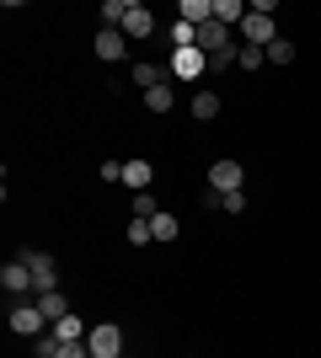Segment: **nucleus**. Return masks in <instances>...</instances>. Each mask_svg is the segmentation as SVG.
<instances>
[{"label":"nucleus","instance_id":"23","mask_svg":"<svg viewBox=\"0 0 321 358\" xmlns=\"http://www.w3.org/2000/svg\"><path fill=\"white\" fill-rule=\"evenodd\" d=\"M54 358H92V348H86V343H59Z\"/></svg>","mask_w":321,"mask_h":358},{"label":"nucleus","instance_id":"13","mask_svg":"<svg viewBox=\"0 0 321 358\" xmlns=\"http://www.w3.org/2000/svg\"><path fill=\"white\" fill-rule=\"evenodd\" d=\"M187 107H193V118H199V123L220 118V96H214V91H193V102H187Z\"/></svg>","mask_w":321,"mask_h":358},{"label":"nucleus","instance_id":"18","mask_svg":"<svg viewBox=\"0 0 321 358\" xmlns=\"http://www.w3.org/2000/svg\"><path fill=\"white\" fill-rule=\"evenodd\" d=\"M123 236H129V246H150L155 230H150V220H129V230H123Z\"/></svg>","mask_w":321,"mask_h":358},{"label":"nucleus","instance_id":"17","mask_svg":"<svg viewBox=\"0 0 321 358\" xmlns=\"http://www.w3.org/2000/svg\"><path fill=\"white\" fill-rule=\"evenodd\" d=\"M102 27H123V16H129V0H102Z\"/></svg>","mask_w":321,"mask_h":358},{"label":"nucleus","instance_id":"2","mask_svg":"<svg viewBox=\"0 0 321 358\" xmlns=\"http://www.w3.org/2000/svg\"><path fill=\"white\" fill-rule=\"evenodd\" d=\"M204 70H209V54H204V48H171V59H166L171 80H199Z\"/></svg>","mask_w":321,"mask_h":358},{"label":"nucleus","instance_id":"11","mask_svg":"<svg viewBox=\"0 0 321 358\" xmlns=\"http://www.w3.org/2000/svg\"><path fill=\"white\" fill-rule=\"evenodd\" d=\"M32 299H38V310H43V321H48V327H59L64 315H70V305H64V294H59V289H54V294H32Z\"/></svg>","mask_w":321,"mask_h":358},{"label":"nucleus","instance_id":"9","mask_svg":"<svg viewBox=\"0 0 321 358\" xmlns=\"http://www.w3.org/2000/svg\"><path fill=\"white\" fill-rule=\"evenodd\" d=\"M123 54H129V38H123L118 27H97V59H123Z\"/></svg>","mask_w":321,"mask_h":358},{"label":"nucleus","instance_id":"3","mask_svg":"<svg viewBox=\"0 0 321 358\" xmlns=\"http://www.w3.org/2000/svg\"><path fill=\"white\" fill-rule=\"evenodd\" d=\"M22 262L32 268V294H54L59 289V268H54L48 252H22Z\"/></svg>","mask_w":321,"mask_h":358},{"label":"nucleus","instance_id":"15","mask_svg":"<svg viewBox=\"0 0 321 358\" xmlns=\"http://www.w3.org/2000/svg\"><path fill=\"white\" fill-rule=\"evenodd\" d=\"M214 22H220V27H230V22H246V6H241V0H214Z\"/></svg>","mask_w":321,"mask_h":358},{"label":"nucleus","instance_id":"5","mask_svg":"<svg viewBox=\"0 0 321 358\" xmlns=\"http://www.w3.org/2000/svg\"><path fill=\"white\" fill-rule=\"evenodd\" d=\"M86 348H92V358H123V327H113V321H102V327H92V337H86Z\"/></svg>","mask_w":321,"mask_h":358},{"label":"nucleus","instance_id":"12","mask_svg":"<svg viewBox=\"0 0 321 358\" xmlns=\"http://www.w3.org/2000/svg\"><path fill=\"white\" fill-rule=\"evenodd\" d=\"M150 161H123V182H129V187H134V193H150Z\"/></svg>","mask_w":321,"mask_h":358},{"label":"nucleus","instance_id":"24","mask_svg":"<svg viewBox=\"0 0 321 358\" xmlns=\"http://www.w3.org/2000/svg\"><path fill=\"white\" fill-rule=\"evenodd\" d=\"M220 209H225V214H241V209H246V193H241V187H236V193H225V203H220Z\"/></svg>","mask_w":321,"mask_h":358},{"label":"nucleus","instance_id":"19","mask_svg":"<svg viewBox=\"0 0 321 358\" xmlns=\"http://www.w3.org/2000/svg\"><path fill=\"white\" fill-rule=\"evenodd\" d=\"M236 64H241V70H262V64H268V48H252V43H241Z\"/></svg>","mask_w":321,"mask_h":358},{"label":"nucleus","instance_id":"25","mask_svg":"<svg viewBox=\"0 0 321 358\" xmlns=\"http://www.w3.org/2000/svg\"><path fill=\"white\" fill-rule=\"evenodd\" d=\"M102 177L107 182H123V161H102Z\"/></svg>","mask_w":321,"mask_h":358},{"label":"nucleus","instance_id":"1","mask_svg":"<svg viewBox=\"0 0 321 358\" xmlns=\"http://www.w3.org/2000/svg\"><path fill=\"white\" fill-rule=\"evenodd\" d=\"M241 38H246L252 48H268V43L278 38V32H273V0H257V6H246Z\"/></svg>","mask_w":321,"mask_h":358},{"label":"nucleus","instance_id":"10","mask_svg":"<svg viewBox=\"0 0 321 358\" xmlns=\"http://www.w3.org/2000/svg\"><path fill=\"white\" fill-rule=\"evenodd\" d=\"M166 80H171L166 64H150V59L134 64V86H139V91H155V86H166Z\"/></svg>","mask_w":321,"mask_h":358},{"label":"nucleus","instance_id":"21","mask_svg":"<svg viewBox=\"0 0 321 358\" xmlns=\"http://www.w3.org/2000/svg\"><path fill=\"white\" fill-rule=\"evenodd\" d=\"M268 64H294V43L290 38H273V43H268Z\"/></svg>","mask_w":321,"mask_h":358},{"label":"nucleus","instance_id":"14","mask_svg":"<svg viewBox=\"0 0 321 358\" xmlns=\"http://www.w3.org/2000/svg\"><path fill=\"white\" fill-rule=\"evenodd\" d=\"M145 107H150V113H171V107H177V91H171V80H166V86H155V91H145Z\"/></svg>","mask_w":321,"mask_h":358},{"label":"nucleus","instance_id":"22","mask_svg":"<svg viewBox=\"0 0 321 358\" xmlns=\"http://www.w3.org/2000/svg\"><path fill=\"white\" fill-rule=\"evenodd\" d=\"M155 214H161L155 193H134V220H155Z\"/></svg>","mask_w":321,"mask_h":358},{"label":"nucleus","instance_id":"4","mask_svg":"<svg viewBox=\"0 0 321 358\" xmlns=\"http://www.w3.org/2000/svg\"><path fill=\"white\" fill-rule=\"evenodd\" d=\"M43 310H38V299H16L11 305V331L16 337H43Z\"/></svg>","mask_w":321,"mask_h":358},{"label":"nucleus","instance_id":"20","mask_svg":"<svg viewBox=\"0 0 321 358\" xmlns=\"http://www.w3.org/2000/svg\"><path fill=\"white\" fill-rule=\"evenodd\" d=\"M150 230H155V241H177V236H183V230H177V220H171L166 209H161V214L150 220Z\"/></svg>","mask_w":321,"mask_h":358},{"label":"nucleus","instance_id":"16","mask_svg":"<svg viewBox=\"0 0 321 358\" xmlns=\"http://www.w3.org/2000/svg\"><path fill=\"white\" fill-rule=\"evenodd\" d=\"M54 337H59V343H86V337H92V331H86V327H80V321H76V315H64V321H59V327H54Z\"/></svg>","mask_w":321,"mask_h":358},{"label":"nucleus","instance_id":"6","mask_svg":"<svg viewBox=\"0 0 321 358\" xmlns=\"http://www.w3.org/2000/svg\"><path fill=\"white\" fill-rule=\"evenodd\" d=\"M246 182V166L241 161H214L209 166V187H220V193H236Z\"/></svg>","mask_w":321,"mask_h":358},{"label":"nucleus","instance_id":"8","mask_svg":"<svg viewBox=\"0 0 321 358\" xmlns=\"http://www.w3.org/2000/svg\"><path fill=\"white\" fill-rule=\"evenodd\" d=\"M123 38H150V32H155V16L150 11H145V6H139V0H129V16H123Z\"/></svg>","mask_w":321,"mask_h":358},{"label":"nucleus","instance_id":"7","mask_svg":"<svg viewBox=\"0 0 321 358\" xmlns=\"http://www.w3.org/2000/svg\"><path fill=\"white\" fill-rule=\"evenodd\" d=\"M0 289H6V294H32V268L22 262V257L0 268Z\"/></svg>","mask_w":321,"mask_h":358}]
</instances>
